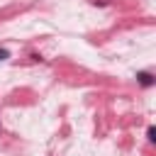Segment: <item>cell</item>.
<instances>
[{
    "mask_svg": "<svg viewBox=\"0 0 156 156\" xmlns=\"http://www.w3.org/2000/svg\"><path fill=\"white\" fill-rule=\"evenodd\" d=\"M136 80H139L144 88H151V85L156 83V80H154V76H151L149 71H139V73H136Z\"/></svg>",
    "mask_w": 156,
    "mask_h": 156,
    "instance_id": "1",
    "label": "cell"
},
{
    "mask_svg": "<svg viewBox=\"0 0 156 156\" xmlns=\"http://www.w3.org/2000/svg\"><path fill=\"white\" fill-rule=\"evenodd\" d=\"M154 134H156V132H154V127H149V129H146V136H149V141H154V139H156Z\"/></svg>",
    "mask_w": 156,
    "mask_h": 156,
    "instance_id": "2",
    "label": "cell"
},
{
    "mask_svg": "<svg viewBox=\"0 0 156 156\" xmlns=\"http://www.w3.org/2000/svg\"><path fill=\"white\" fill-rule=\"evenodd\" d=\"M5 58H10V51L7 49H0V61H5Z\"/></svg>",
    "mask_w": 156,
    "mask_h": 156,
    "instance_id": "3",
    "label": "cell"
}]
</instances>
